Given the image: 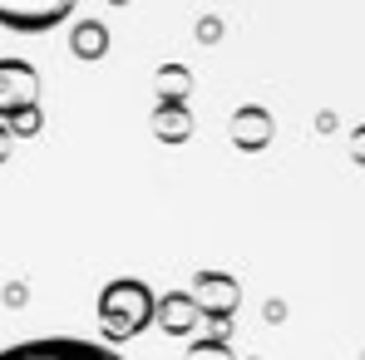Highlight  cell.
Returning <instances> with one entry per match:
<instances>
[{
  "label": "cell",
  "mask_w": 365,
  "mask_h": 360,
  "mask_svg": "<svg viewBox=\"0 0 365 360\" xmlns=\"http://www.w3.org/2000/svg\"><path fill=\"white\" fill-rule=\"evenodd\" d=\"M153 306L158 301H153V292L138 277H119V282H109L99 292V326H104L109 341H128V336H138L153 321Z\"/></svg>",
  "instance_id": "cell-1"
},
{
  "label": "cell",
  "mask_w": 365,
  "mask_h": 360,
  "mask_svg": "<svg viewBox=\"0 0 365 360\" xmlns=\"http://www.w3.org/2000/svg\"><path fill=\"white\" fill-rule=\"evenodd\" d=\"M0 360H123L99 341H84V336H35V341H15L5 346Z\"/></svg>",
  "instance_id": "cell-2"
},
{
  "label": "cell",
  "mask_w": 365,
  "mask_h": 360,
  "mask_svg": "<svg viewBox=\"0 0 365 360\" xmlns=\"http://www.w3.org/2000/svg\"><path fill=\"white\" fill-rule=\"evenodd\" d=\"M35 69L25 60H0V114L5 119H25L35 114Z\"/></svg>",
  "instance_id": "cell-3"
},
{
  "label": "cell",
  "mask_w": 365,
  "mask_h": 360,
  "mask_svg": "<svg viewBox=\"0 0 365 360\" xmlns=\"http://www.w3.org/2000/svg\"><path fill=\"white\" fill-rule=\"evenodd\" d=\"M74 5L69 0H50V5H40V10H10V5H0V25H10V30H30V35H40V30H50V25H60L64 15H69Z\"/></svg>",
  "instance_id": "cell-4"
},
{
  "label": "cell",
  "mask_w": 365,
  "mask_h": 360,
  "mask_svg": "<svg viewBox=\"0 0 365 360\" xmlns=\"http://www.w3.org/2000/svg\"><path fill=\"white\" fill-rule=\"evenodd\" d=\"M187 360H232V356H227V346H222V341H202Z\"/></svg>",
  "instance_id": "cell-5"
},
{
  "label": "cell",
  "mask_w": 365,
  "mask_h": 360,
  "mask_svg": "<svg viewBox=\"0 0 365 360\" xmlns=\"http://www.w3.org/2000/svg\"><path fill=\"white\" fill-rule=\"evenodd\" d=\"M0 158H5V138H0Z\"/></svg>",
  "instance_id": "cell-6"
}]
</instances>
